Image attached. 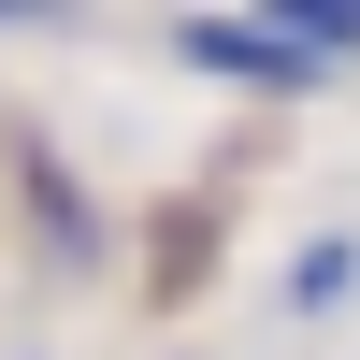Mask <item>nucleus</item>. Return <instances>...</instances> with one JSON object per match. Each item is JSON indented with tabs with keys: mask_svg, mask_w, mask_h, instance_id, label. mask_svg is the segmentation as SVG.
<instances>
[{
	"mask_svg": "<svg viewBox=\"0 0 360 360\" xmlns=\"http://www.w3.org/2000/svg\"><path fill=\"white\" fill-rule=\"evenodd\" d=\"M173 58L188 72H231V86H332V58L288 15H173Z\"/></svg>",
	"mask_w": 360,
	"mask_h": 360,
	"instance_id": "1",
	"label": "nucleus"
},
{
	"mask_svg": "<svg viewBox=\"0 0 360 360\" xmlns=\"http://www.w3.org/2000/svg\"><path fill=\"white\" fill-rule=\"evenodd\" d=\"M346 288H360V231H317V245L288 259V288H274V303H288V317H332Z\"/></svg>",
	"mask_w": 360,
	"mask_h": 360,
	"instance_id": "2",
	"label": "nucleus"
},
{
	"mask_svg": "<svg viewBox=\"0 0 360 360\" xmlns=\"http://www.w3.org/2000/svg\"><path fill=\"white\" fill-rule=\"evenodd\" d=\"M288 29H303V44L332 58V72H346V58H360V0H303V15H288Z\"/></svg>",
	"mask_w": 360,
	"mask_h": 360,
	"instance_id": "3",
	"label": "nucleus"
}]
</instances>
